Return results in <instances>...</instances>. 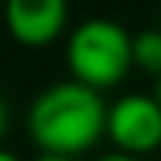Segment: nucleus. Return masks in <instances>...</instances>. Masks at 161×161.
I'll return each mask as SVG.
<instances>
[{"label": "nucleus", "instance_id": "obj_4", "mask_svg": "<svg viewBox=\"0 0 161 161\" xmlns=\"http://www.w3.org/2000/svg\"><path fill=\"white\" fill-rule=\"evenodd\" d=\"M69 0H7V32L25 47H44L66 29Z\"/></svg>", "mask_w": 161, "mask_h": 161}, {"label": "nucleus", "instance_id": "obj_3", "mask_svg": "<svg viewBox=\"0 0 161 161\" xmlns=\"http://www.w3.org/2000/svg\"><path fill=\"white\" fill-rule=\"evenodd\" d=\"M108 136L117 152L145 155L161 145V104L148 95H123L108 111Z\"/></svg>", "mask_w": 161, "mask_h": 161}, {"label": "nucleus", "instance_id": "obj_9", "mask_svg": "<svg viewBox=\"0 0 161 161\" xmlns=\"http://www.w3.org/2000/svg\"><path fill=\"white\" fill-rule=\"evenodd\" d=\"M0 161H19V158H16L10 148H0Z\"/></svg>", "mask_w": 161, "mask_h": 161}, {"label": "nucleus", "instance_id": "obj_10", "mask_svg": "<svg viewBox=\"0 0 161 161\" xmlns=\"http://www.w3.org/2000/svg\"><path fill=\"white\" fill-rule=\"evenodd\" d=\"M155 98H158V104H161V76H158V82H155Z\"/></svg>", "mask_w": 161, "mask_h": 161}, {"label": "nucleus", "instance_id": "obj_7", "mask_svg": "<svg viewBox=\"0 0 161 161\" xmlns=\"http://www.w3.org/2000/svg\"><path fill=\"white\" fill-rule=\"evenodd\" d=\"M3 130H7V101L0 95V136H3Z\"/></svg>", "mask_w": 161, "mask_h": 161}, {"label": "nucleus", "instance_id": "obj_6", "mask_svg": "<svg viewBox=\"0 0 161 161\" xmlns=\"http://www.w3.org/2000/svg\"><path fill=\"white\" fill-rule=\"evenodd\" d=\"M98 161H136V158L126 155V152H111V155H101Z\"/></svg>", "mask_w": 161, "mask_h": 161}, {"label": "nucleus", "instance_id": "obj_2", "mask_svg": "<svg viewBox=\"0 0 161 161\" xmlns=\"http://www.w3.org/2000/svg\"><path fill=\"white\" fill-rule=\"evenodd\" d=\"M66 66L89 89L117 86L133 66V35L114 19H86L66 38Z\"/></svg>", "mask_w": 161, "mask_h": 161}, {"label": "nucleus", "instance_id": "obj_5", "mask_svg": "<svg viewBox=\"0 0 161 161\" xmlns=\"http://www.w3.org/2000/svg\"><path fill=\"white\" fill-rule=\"evenodd\" d=\"M133 63L161 76V29H142L133 35Z\"/></svg>", "mask_w": 161, "mask_h": 161}, {"label": "nucleus", "instance_id": "obj_1", "mask_svg": "<svg viewBox=\"0 0 161 161\" xmlns=\"http://www.w3.org/2000/svg\"><path fill=\"white\" fill-rule=\"evenodd\" d=\"M108 111L111 108L101 101L98 89L63 79L35 95L25 114V130L44 155L73 158L108 133Z\"/></svg>", "mask_w": 161, "mask_h": 161}, {"label": "nucleus", "instance_id": "obj_8", "mask_svg": "<svg viewBox=\"0 0 161 161\" xmlns=\"http://www.w3.org/2000/svg\"><path fill=\"white\" fill-rule=\"evenodd\" d=\"M32 161H73V158H63V155H38V158H32Z\"/></svg>", "mask_w": 161, "mask_h": 161}]
</instances>
